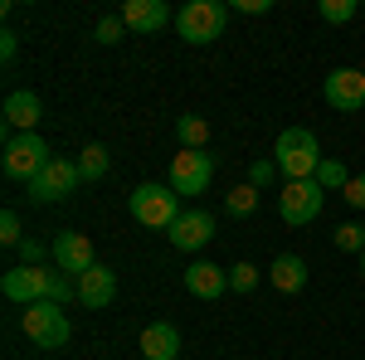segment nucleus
<instances>
[{
  "mask_svg": "<svg viewBox=\"0 0 365 360\" xmlns=\"http://www.w3.org/2000/svg\"><path fill=\"white\" fill-rule=\"evenodd\" d=\"M331 239H336L341 253H365V229H361V224H336Z\"/></svg>",
  "mask_w": 365,
  "mask_h": 360,
  "instance_id": "b1692460",
  "label": "nucleus"
},
{
  "mask_svg": "<svg viewBox=\"0 0 365 360\" xmlns=\"http://www.w3.org/2000/svg\"><path fill=\"white\" fill-rule=\"evenodd\" d=\"M78 180H83V170H78V161H68V156H54L49 166H44L39 175H34V180H29V200H39V205H54V200H68Z\"/></svg>",
  "mask_w": 365,
  "mask_h": 360,
  "instance_id": "0eeeda50",
  "label": "nucleus"
},
{
  "mask_svg": "<svg viewBox=\"0 0 365 360\" xmlns=\"http://www.w3.org/2000/svg\"><path fill=\"white\" fill-rule=\"evenodd\" d=\"M175 137H180V151H205L210 122H205V117H180V122H175Z\"/></svg>",
  "mask_w": 365,
  "mask_h": 360,
  "instance_id": "aec40b11",
  "label": "nucleus"
},
{
  "mask_svg": "<svg viewBox=\"0 0 365 360\" xmlns=\"http://www.w3.org/2000/svg\"><path fill=\"white\" fill-rule=\"evenodd\" d=\"M341 200H346L351 210H365V175H351V185L341 190Z\"/></svg>",
  "mask_w": 365,
  "mask_h": 360,
  "instance_id": "c85d7f7f",
  "label": "nucleus"
},
{
  "mask_svg": "<svg viewBox=\"0 0 365 360\" xmlns=\"http://www.w3.org/2000/svg\"><path fill=\"white\" fill-rule=\"evenodd\" d=\"M322 98H327V108H336V112H361L365 108V73L361 68H331L327 83H322Z\"/></svg>",
  "mask_w": 365,
  "mask_h": 360,
  "instance_id": "1a4fd4ad",
  "label": "nucleus"
},
{
  "mask_svg": "<svg viewBox=\"0 0 365 360\" xmlns=\"http://www.w3.org/2000/svg\"><path fill=\"white\" fill-rule=\"evenodd\" d=\"M273 175H278V161H253V166H249V185H258V190H263Z\"/></svg>",
  "mask_w": 365,
  "mask_h": 360,
  "instance_id": "cd10ccee",
  "label": "nucleus"
},
{
  "mask_svg": "<svg viewBox=\"0 0 365 360\" xmlns=\"http://www.w3.org/2000/svg\"><path fill=\"white\" fill-rule=\"evenodd\" d=\"M78 170H83V180H103V175L113 170V156H108V146H103V141H88L83 151H78Z\"/></svg>",
  "mask_w": 365,
  "mask_h": 360,
  "instance_id": "6ab92c4d",
  "label": "nucleus"
},
{
  "mask_svg": "<svg viewBox=\"0 0 365 360\" xmlns=\"http://www.w3.org/2000/svg\"><path fill=\"white\" fill-rule=\"evenodd\" d=\"M225 287H229V273L220 263H205V258H200V263L185 268V292H190V297H205V302H210V297H225Z\"/></svg>",
  "mask_w": 365,
  "mask_h": 360,
  "instance_id": "2eb2a0df",
  "label": "nucleus"
},
{
  "mask_svg": "<svg viewBox=\"0 0 365 360\" xmlns=\"http://www.w3.org/2000/svg\"><path fill=\"white\" fill-rule=\"evenodd\" d=\"M5 122H10L15 132H34V127L44 122V103H39V93L15 88V93L5 98Z\"/></svg>",
  "mask_w": 365,
  "mask_h": 360,
  "instance_id": "4468645a",
  "label": "nucleus"
},
{
  "mask_svg": "<svg viewBox=\"0 0 365 360\" xmlns=\"http://www.w3.org/2000/svg\"><path fill=\"white\" fill-rule=\"evenodd\" d=\"M229 287H234V292H253V287H258V268H253V263H234V268H229Z\"/></svg>",
  "mask_w": 365,
  "mask_h": 360,
  "instance_id": "bb28decb",
  "label": "nucleus"
},
{
  "mask_svg": "<svg viewBox=\"0 0 365 360\" xmlns=\"http://www.w3.org/2000/svg\"><path fill=\"white\" fill-rule=\"evenodd\" d=\"M122 29H127V20H122V15H103V20H98V29H93V39H98V44H117V39H122Z\"/></svg>",
  "mask_w": 365,
  "mask_h": 360,
  "instance_id": "a878e982",
  "label": "nucleus"
},
{
  "mask_svg": "<svg viewBox=\"0 0 365 360\" xmlns=\"http://www.w3.org/2000/svg\"><path fill=\"white\" fill-rule=\"evenodd\" d=\"M0 244H5V249H20V244H25V229H20V215H15V210L0 215Z\"/></svg>",
  "mask_w": 365,
  "mask_h": 360,
  "instance_id": "393cba45",
  "label": "nucleus"
},
{
  "mask_svg": "<svg viewBox=\"0 0 365 360\" xmlns=\"http://www.w3.org/2000/svg\"><path fill=\"white\" fill-rule=\"evenodd\" d=\"M322 205H327V190L317 185V180H287L278 195V215L282 224H292V229H302L322 215Z\"/></svg>",
  "mask_w": 365,
  "mask_h": 360,
  "instance_id": "423d86ee",
  "label": "nucleus"
},
{
  "mask_svg": "<svg viewBox=\"0 0 365 360\" xmlns=\"http://www.w3.org/2000/svg\"><path fill=\"white\" fill-rule=\"evenodd\" d=\"M127 210L146 229H170V224L185 215L180 210V195L170 190V185H156V180H146V185H137V190L127 195Z\"/></svg>",
  "mask_w": 365,
  "mask_h": 360,
  "instance_id": "f03ea898",
  "label": "nucleus"
},
{
  "mask_svg": "<svg viewBox=\"0 0 365 360\" xmlns=\"http://www.w3.org/2000/svg\"><path fill=\"white\" fill-rule=\"evenodd\" d=\"M15 54H20V39H15V29H0V58L10 63Z\"/></svg>",
  "mask_w": 365,
  "mask_h": 360,
  "instance_id": "7c9ffc66",
  "label": "nucleus"
},
{
  "mask_svg": "<svg viewBox=\"0 0 365 360\" xmlns=\"http://www.w3.org/2000/svg\"><path fill=\"white\" fill-rule=\"evenodd\" d=\"M258 195H263V190L244 180V185H234V190L225 195V210L234 215V220H244V215H253V210H258Z\"/></svg>",
  "mask_w": 365,
  "mask_h": 360,
  "instance_id": "412c9836",
  "label": "nucleus"
},
{
  "mask_svg": "<svg viewBox=\"0 0 365 360\" xmlns=\"http://www.w3.org/2000/svg\"><path fill=\"white\" fill-rule=\"evenodd\" d=\"M49 258H54V268H58V273H73V277H83L88 268H98L93 239H88V234H73V229L54 234V244H49Z\"/></svg>",
  "mask_w": 365,
  "mask_h": 360,
  "instance_id": "6e6552de",
  "label": "nucleus"
},
{
  "mask_svg": "<svg viewBox=\"0 0 365 360\" xmlns=\"http://www.w3.org/2000/svg\"><path fill=\"white\" fill-rule=\"evenodd\" d=\"M113 297H117V273L108 263H98V268H88L78 277V302L83 307H108Z\"/></svg>",
  "mask_w": 365,
  "mask_h": 360,
  "instance_id": "f3484780",
  "label": "nucleus"
},
{
  "mask_svg": "<svg viewBox=\"0 0 365 360\" xmlns=\"http://www.w3.org/2000/svg\"><path fill=\"white\" fill-rule=\"evenodd\" d=\"M20 326H25V336L39 346V351H58V346H68V336H73V322H68V312L58 302H34L25 307V317H20Z\"/></svg>",
  "mask_w": 365,
  "mask_h": 360,
  "instance_id": "7ed1b4c3",
  "label": "nucleus"
},
{
  "mask_svg": "<svg viewBox=\"0 0 365 360\" xmlns=\"http://www.w3.org/2000/svg\"><path fill=\"white\" fill-rule=\"evenodd\" d=\"M317 15H322L327 25H351V20L361 15V0H322Z\"/></svg>",
  "mask_w": 365,
  "mask_h": 360,
  "instance_id": "5701e85b",
  "label": "nucleus"
},
{
  "mask_svg": "<svg viewBox=\"0 0 365 360\" xmlns=\"http://www.w3.org/2000/svg\"><path fill=\"white\" fill-rule=\"evenodd\" d=\"M166 234H170V249L195 253V249H205V244L215 239V215H210V210H185Z\"/></svg>",
  "mask_w": 365,
  "mask_h": 360,
  "instance_id": "f8f14e48",
  "label": "nucleus"
},
{
  "mask_svg": "<svg viewBox=\"0 0 365 360\" xmlns=\"http://www.w3.org/2000/svg\"><path fill=\"white\" fill-rule=\"evenodd\" d=\"M225 25H229V5H220V0H185L180 15H175V29H180L185 44H210V39L225 34Z\"/></svg>",
  "mask_w": 365,
  "mask_h": 360,
  "instance_id": "20e7f679",
  "label": "nucleus"
},
{
  "mask_svg": "<svg viewBox=\"0 0 365 360\" xmlns=\"http://www.w3.org/2000/svg\"><path fill=\"white\" fill-rule=\"evenodd\" d=\"M122 20H127V29H137V34H156V29L170 25V5L166 0H127L122 5Z\"/></svg>",
  "mask_w": 365,
  "mask_h": 360,
  "instance_id": "ddd939ff",
  "label": "nucleus"
},
{
  "mask_svg": "<svg viewBox=\"0 0 365 360\" xmlns=\"http://www.w3.org/2000/svg\"><path fill=\"white\" fill-rule=\"evenodd\" d=\"M15 253H20V263H25V268H39V263H44V253H49V249H44V244H34V239H25V244H20Z\"/></svg>",
  "mask_w": 365,
  "mask_h": 360,
  "instance_id": "c756f323",
  "label": "nucleus"
},
{
  "mask_svg": "<svg viewBox=\"0 0 365 360\" xmlns=\"http://www.w3.org/2000/svg\"><path fill=\"white\" fill-rule=\"evenodd\" d=\"M49 161H54V156H49V146H44L39 132H15V137L5 141V156H0L5 175H10V180H25V185L49 166Z\"/></svg>",
  "mask_w": 365,
  "mask_h": 360,
  "instance_id": "39448f33",
  "label": "nucleus"
},
{
  "mask_svg": "<svg viewBox=\"0 0 365 360\" xmlns=\"http://www.w3.org/2000/svg\"><path fill=\"white\" fill-rule=\"evenodd\" d=\"M361 15H365V0H361Z\"/></svg>",
  "mask_w": 365,
  "mask_h": 360,
  "instance_id": "72a5a7b5",
  "label": "nucleus"
},
{
  "mask_svg": "<svg viewBox=\"0 0 365 360\" xmlns=\"http://www.w3.org/2000/svg\"><path fill=\"white\" fill-rule=\"evenodd\" d=\"M273 161L287 180H317V166H322V146H317V132L312 127H287L273 146Z\"/></svg>",
  "mask_w": 365,
  "mask_h": 360,
  "instance_id": "f257e3e1",
  "label": "nucleus"
},
{
  "mask_svg": "<svg viewBox=\"0 0 365 360\" xmlns=\"http://www.w3.org/2000/svg\"><path fill=\"white\" fill-rule=\"evenodd\" d=\"M317 185H322V190H346V185H351V170H346V161H336V156H322V166H317Z\"/></svg>",
  "mask_w": 365,
  "mask_h": 360,
  "instance_id": "4be33fe9",
  "label": "nucleus"
},
{
  "mask_svg": "<svg viewBox=\"0 0 365 360\" xmlns=\"http://www.w3.org/2000/svg\"><path fill=\"white\" fill-rule=\"evenodd\" d=\"M141 356L146 360H180V331H175L170 322L141 326Z\"/></svg>",
  "mask_w": 365,
  "mask_h": 360,
  "instance_id": "dca6fc26",
  "label": "nucleus"
},
{
  "mask_svg": "<svg viewBox=\"0 0 365 360\" xmlns=\"http://www.w3.org/2000/svg\"><path fill=\"white\" fill-rule=\"evenodd\" d=\"M268 282H273L278 292H302V287H307V263H302L297 253H278L273 268H268Z\"/></svg>",
  "mask_w": 365,
  "mask_h": 360,
  "instance_id": "a211bd4d",
  "label": "nucleus"
},
{
  "mask_svg": "<svg viewBox=\"0 0 365 360\" xmlns=\"http://www.w3.org/2000/svg\"><path fill=\"white\" fill-rule=\"evenodd\" d=\"M361 273H365V253H361Z\"/></svg>",
  "mask_w": 365,
  "mask_h": 360,
  "instance_id": "473e14b6",
  "label": "nucleus"
},
{
  "mask_svg": "<svg viewBox=\"0 0 365 360\" xmlns=\"http://www.w3.org/2000/svg\"><path fill=\"white\" fill-rule=\"evenodd\" d=\"M49 273L54 268H10V273L0 277V292L10 297V302H20V307H34V302H44L49 297Z\"/></svg>",
  "mask_w": 365,
  "mask_h": 360,
  "instance_id": "9b49d317",
  "label": "nucleus"
},
{
  "mask_svg": "<svg viewBox=\"0 0 365 360\" xmlns=\"http://www.w3.org/2000/svg\"><path fill=\"white\" fill-rule=\"evenodd\" d=\"M234 10H244V15H268L273 0H234Z\"/></svg>",
  "mask_w": 365,
  "mask_h": 360,
  "instance_id": "2f4dec72",
  "label": "nucleus"
},
{
  "mask_svg": "<svg viewBox=\"0 0 365 360\" xmlns=\"http://www.w3.org/2000/svg\"><path fill=\"white\" fill-rule=\"evenodd\" d=\"M210 175H215V161L205 156V151H180V156H170V190L175 195H200L210 185Z\"/></svg>",
  "mask_w": 365,
  "mask_h": 360,
  "instance_id": "9d476101",
  "label": "nucleus"
}]
</instances>
